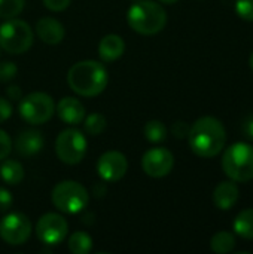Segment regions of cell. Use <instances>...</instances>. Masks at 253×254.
I'll return each mask as SVG.
<instances>
[{"label":"cell","instance_id":"8992f818","mask_svg":"<svg viewBox=\"0 0 253 254\" xmlns=\"http://www.w3.org/2000/svg\"><path fill=\"white\" fill-rule=\"evenodd\" d=\"M34 40L33 28L28 22L10 18L0 25V48L7 54L21 55L27 52Z\"/></svg>","mask_w":253,"mask_h":254},{"label":"cell","instance_id":"cb8c5ba5","mask_svg":"<svg viewBox=\"0 0 253 254\" xmlns=\"http://www.w3.org/2000/svg\"><path fill=\"white\" fill-rule=\"evenodd\" d=\"M25 0H0V18L10 19L18 16L24 9Z\"/></svg>","mask_w":253,"mask_h":254},{"label":"cell","instance_id":"d6a6232c","mask_svg":"<svg viewBox=\"0 0 253 254\" xmlns=\"http://www.w3.org/2000/svg\"><path fill=\"white\" fill-rule=\"evenodd\" d=\"M243 131H245V134H246V137H248V138L253 140V113H251V115L245 119Z\"/></svg>","mask_w":253,"mask_h":254},{"label":"cell","instance_id":"6da1fadb","mask_svg":"<svg viewBox=\"0 0 253 254\" xmlns=\"http://www.w3.org/2000/svg\"><path fill=\"white\" fill-rule=\"evenodd\" d=\"M188 141L191 150L197 156L213 158L222 152L227 141V131L219 119L204 116L195 121L189 128Z\"/></svg>","mask_w":253,"mask_h":254},{"label":"cell","instance_id":"7c38bea8","mask_svg":"<svg viewBox=\"0 0 253 254\" xmlns=\"http://www.w3.org/2000/svg\"><path fill=\"white\" fill-rule=\"evenodd\" d=\"M128 170V161L124 153L118 150H109L103 153L97 161V173L101 180L115 183L121 180Z\"/></svg>","mask_w":253,"mask_h":254},{"label":"cell","instance_id":"836d02e7","mask_svg":"<svg viewBox=\"0 0 253 254\" xmlns=\"http://www.w3.org/2000/svg\"><path fill=\"white\" fill-rule=\"evenodd\" d=\"M161 3H164V4H173V3H176V1H179V0H160Z\"/></svg>","mask_w":253,"mask_h":254},{"label":"cell","instance_id":"4dcf8cb0","mask_svg":"<svg viewBox=\"0 0 253 254\" xmlns=\"http://www.w3.org/2000/svg\"><path fill=\"white\" fill-rule=\"evenodd\" d=\"M12 115V104L6 98H0V124L7 121Z\"/></svg>","mask_w":253,"mask_h":254},{"label":"cell","instance_id":"ba28073f","mask_svg":"<svg viewBox=\"0 0 253 254\" xmlns=\"http://www.w3.org/2000/svg\"><path fill=\"white\" fill-rule=\"evenodd\" d=\"M88 141L76 128L63 129L55 140V153L58 159L67 165L79 164L86 155Z\"/></svg>","mask_w":253,"mask_h":254},{"label":"cell","instance_id":"2e32d148","mask_svg":"<svg viewBox=\"0 0 253 254\" xmlns=\"http://www.w3.org/2000/svg\"><path fill=\"white\" fill-rule=\"evenodd\" d=\"M125 51L124 39L118 34H107L98 43V55L104 63H113L122 57Z\"/></svg>","mask_w":253,"mask_h":254},{"label":"cell","instance_id":"4316f807","mask_svg":"<svg viewBox=\"0 0 253 254\" xmlns=\"http://www.w3.org/2000/svg\"><path fill=\"white\" fill-rule=\"evenodd\" d=\"M12 152V138L6 131L0 128V161L7 158Z\"/></svg>","mask_w":253,"mask_h":254},{"label":"cell","instance_id":"8fae6325","mask_svg":"<svg viewBox=\"0 0 253 254\" xmlns=\"http://www.w3.org/2000/svg\"><path fill=\"white\" fill-rule=\"evenodd\" d=\"M173 165H174V156L169 149L164 147L149 149L142 158L143 171L154 179H161L169 176L173 170Z\"/></svg>","mask_w":253,"mask_h":254},{"label":"cell","instance_id":"3957f363","mask_svg":"<svg viewBox=\"0 0 253 254\" xmlns=\"http://www.w3.org/2000/svg\"><path fill=\"white\" fill-rule=\"evenodd\" d=\"M128 25L139 34L154 36L167 24L166 9L154 0H139L127 12Z\"/></svg>","mask_w":253,"mask_h":254},{"label":"cell","instance_id":"9a60e30c","mask_svg":"<svg viewBox=\"0 0 253 254\" xmlns=\"http://www.w3.org/2000/svg\"><path fill=\"white\" fill-rule=\"evenodd\" d=\"M43 144L42 132L36 129H25L18 134L15 140V150L21 156H34L43 149Z\"/></svg>","mask_w":253,"mask_h":254},{"label":"cell","instance_id":"1f68e13d","mask_svg":"<svg viewBox=\"0 0 253 254\" xmlns=\"http://www.w3.org/2000/svg\"><path fill=\"white\" fill-rule=\"evenodd\" d=\"M6 94H7L9 100H12V101H18V100H21V98H22L21 88H19V86H16V85H10V86L7 88V91H6Z\"/></svg>","mask_w":253,"mask_h":254},{"label":"cell","instance_id":"30bf717a","mask_svg":"<svg viewBox=\"0 0 253 254\" xmlns=\"http://www.w3.org/2000/svg\"><path fill=\"white\" fill-rule=\"evenodd\" d=\"M69 234L67 220L57 213H46L43 214L36 225V235L40 243L46 246H57Z\"/></svg>","mask_w":253,"mask_h":254},{"label":"cell","instance_id":"603a6c76","mask_svg":"<svg viewBox=\"0 0 253 254\" xmlns=\"http://www.w3.org/2000/svg\"><path fill=\"white\" fill-rule=\"evenodd\" d=\"M145 138L151 143H161L167 138V128L161 121H149L143 128Z\"/></svg>","mask_w":253,"mask_h":254},{"label":"cell","instance_id":"ac0fdd59","mask_svg":"<svg viewBox=\"0 0 253 254\" xmlns=\"http://www.w3.org/2000/svg\"><path fill=\"white\" fill-rule=\"evenodd\" d=\"M24 167L21 165V162L13 161V159H7L4 158L0 164V179L10 185V186H16L24 180Z\"/></svg>","mask_w":253,"mask_h":254},{"label":"cell","instance_id":"7402d4cb","mask_svg":"<svg viewBox=\"0 0 253 254\" xmlns=\"http://www.w3.org/2000/svg\"><path fill=\"white\" fill-rule=\"evenodd\" d=\"M106 127H107V121L104 115L101 113H91L85 116L84 119V128L88 135H92V137L100 135L101 132H104Z\"/></svg>","mask_w":253,"mask_h":254},{"label":"cell","instance_id":"4fadbf2b","mask_svg":"<svg viewBox=\"0 0 253 254\" xmlns=\"http://www.w3.org/2000/svg\"><path fill=\"white\" fill-rule=\"evenodd\" d=\"M55 112L64 124L73 125V127L82 124L86 115L85 106L78 98H73V97L61 98L58 104L55 106Z\"/></svg>","mask_w":253,"mask_h":254},{"label":"cell","instance_id":"e575fe53","mask_svg":"<svg viewBox=\"0 0 253 254\" xmlns=\"http://www.w3.org/2000/svg\"><path fill=\"white\" fill-rule=\"evenodd\" d=\"M249 64H251V68L253 70V52L252 55H251V60H249Z\"/></svg>","mask_w":253,"mask_h":254},{"label":"cell","instance_id":"d4e9b609","mask_svg":"<svg viewBox=\"0 0 253 254\" xmlns=\"http://www.w3.org/2000/svg\"><path fill=\"white\" fill-rule=\"evenodd\" d=\"M236 10L240 18L253 21V0H236Z\"/></svg>","mask_w":253,"mask_h":254},{"label":"cell","instance_id":"83f0119b","mask_svg":"<svg viewBox=\"0 0 253 254\" xmlns=\"http://www.w3.org/2000/svg\"><path fill=\"white\" fill-rule=\"evenodd\" d=\"M12 204H13V198L10 192L4 188H0V213H6L7 210H10Z\"/></svg>","mask_w":253,"mask_h":254},{"label":"cell","instance_id":"d6986e66","mask_svg":"<svg viewBox=\"0 0 253 254\" xmlns=\"http://www.w3.org/2000/svg\"><path fill=\"white\" fill-rule=\"evenodd\" d=\"M233 228L239 237L245 240H253V208L240 211L234 219Z\"/></svg>","mask_w":253,"mask_h":254},{"label":"cell","instance_id":"484cf974","mask_svg":"<svg viewBox=\"0 0 253 254\" xmlns=\"http://www.w3.org/2000/svg\"><path fill=\"white\" fill-rule=\"evenodd\" d=\"M18 73V67L12 61H3L0 63V82H9L12 80Z\"/></svg>","mask_w":253,"mask_h":254},{"label":"cell","instance_id":"277c9868","mask_svg":"<svg viewBox=\"0 0 253 254\" xmlns=\"http://www.w3.org/2000/svg\"><path fill=\"white\" fill-rule=\"evenodd\" d=\"M222 168L234 182L246 183L253 180V146L248 143L230 146L224 152Z\"/></svg>","mask_w":253,"mask_h":254},{"label":"cell","instance_id":"f546056e","mask_svg":"<svg viewBox=\"0 0 253 254\" xmlns=\"http://www.w3.org/2000/svg\"><path fill=\"white\" fill-rule=\"evenodd\" d=\"M189 128H191V127H189L186 122L177 121V122L173 124L171 132H173V135H174L176 138H185V137H188V134H189Z\"/></svg>","mask_w":253,"mask_h":254},{"label":"cell","instance_id":"e0dca14e","mask_svg":"<svg viewBox=\"0 0 253 254\" xmlns=\"http://www.w3.org/2000/svg\"><path fill=\"white\" fill-rule=\"evenodd\" d=\"M239 186L234 180L222 182L213 192V202L219 210H230L239 201Z\"/></svg>","mask_w":253,"mask_h":254},{"label":"cell","instance_id":"9c48e42d","mask_svg":"<svg viewBox=\"0 0 253 254\" xmlns=\"http://www.w3.org/2000/svg\"><path fill=\"white\" fill-rule=\"evenodd\" d=\"M31 235V222L22 213H9L0 220V238L9 246H22Z\"/></svg>","mask_w":253,"mask_h":254},{"label":"cell","instance_id":"52a82bcc","mask_svg":"<svg viewBox=\"0 0 253 254\" xmlns=\"http://www.w3.org/2000/svg\"><path fill=\"white\" fill-rule=\"evenodd\" d=\"M19 116L30 125H42L46 124L54 112L55 104L51 95L45 92H31L21 98L19 101Z\"/></svg>","mask_w":253,"mask_h":254},{"label":"cell","instance_id":"f1b7e54d","mask_svg":"<svg viewBox=\"0 0 253 254\" xmlns=\"http://www.w3.org/2000/svg\"><path fill=\"white\" fill-rule=\"evenodd\" d=\"M45 7H48L52 12H61L67 9L72 3V0H42Z\"/></svg>","mask_w":253,"mask_h":254},{"label":"cell","instance_id":"ffe728a7","mask_svg":"<svg viewBox=\"0 0 253 254\" xmlns=\"http://www.w3.org/2000/svg\"><path fill=\"white\" fill-rule=\"evenodd\" d=\"M210 249H212V252L218 254L231 253L236 249L234 234L227 232V231H221V232L215 234L213 238L210 240Z\"/></svg>","mask_w":253,"mask_h":254},{"label":"cell","instance_id":"44dd1931","mask_svg":"<svg viewBox=\"0 0 253 254\" xmlns=\"http://www.w3.org/2000/svg\"><path fill=\"white\" fill-rule=\"evenodd\" d=\"M69 250L73 254H88L92 250V240L86 232L78 231L69 238Z\"/></svg>","mask_w":253,"mask_h":254},{"label":"cell","instance_id":"7a4b0ae2","mask_svg":"<svg viewBox=\"0 0 253 254\" xmlns=\"http://www.w3.org/2000/svg\"><path fill=\"white\" fill-rule=\"evenodd\" d=\"M109 82V73L104 64L85 60L73 64L67 73V83L70 89L81 97H95L100 95Z\"/></svg>","mask_w":253,"mask_h":254},{"label":"cell","instance_id":"5bb4252c","mask_svg":"<svg viewBox=\"0 0 253 254\" xmlns=\"http://www.w3.org/2000/svg\"><path fill=\"white\" fill-rule=\"evenodd\" d=\"M36 34L46 45H58L64 39V25L51 16H43L36 22Z\"/></svg>","mask_w":253,"mask_h":254},{"label":"cell","instance_id":"5b68a950","mask_svg":"<svg viewBox=\"0 0 253 254\" xmlns=\"http://www.w3.org/2000/svg\"><path fill=\"white\" fill-rule=\"evenodd\" d=\"M51 201L58 211L64 214H78L86 208L89 195L81 183L75 180H64L52 189Z\"/></svg>","mask_w":253,"mask_h":254}]
</instances>
